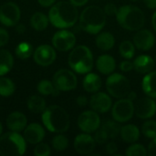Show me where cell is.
<instances>
[{
	"label": "cell",
	"mask_w": 156,
	"mask_h": 156,
	"mask_svg": "<svg viewBox=\"0 0 156 156\" xmlns=\"http://www.w3.org/2000/svg\"><path fill=\"white\" fill-rule=\"evenodd\" d=\"M152 25H153V27L156 32V11L154 13L153 17H152Z\"/></svg>",
	"instance_id": "681fc988"
},
{
	"label": "cell",
	"mask_w": 156,
	"mask_h": 156,
	"mask_svg": "<svg viewBox=\"0 0 156 156\" xmlns=\"http://www.w3.org/2000/svg\"><path fill=\"white\" fill-rule=\"evenodd\" d=\"M95 44L101 51H108L114 47L115 37L110 32H101L98 34L95 39Z\"/></svg>",
	"instance_id": "d4e9b609"
},
{
	"label": "cell",
	"mask_w": 156,
	"mask_h": 156,
	"mask_svg": "<svg viewBox=\"0 0 156 156\" xmlns=\"http://www.w3.org/2000/svg\"><path fill=\"white\" fill-rule=\"evenodd\" d=\"M140 130L134 124H126L122 126L120 135L126 144H134L140 138Z\"/></svg>",
	"instance_id": "603a6c76"
},
{
	"label": "cell",
	"mask_w": 156,
	"mask_h": 156,
	"mask_svg": "<svg viewBox=\"0 0 156 156\" xmlns=\"http://www.w3.org/2000/svg\"><path fill=\"white\" fill-rule=\"evenodd\" d=\"M53 84L59 91H69L77 87L78 80L71 70L62 69L54 74Z\"/></svg>",
	"instance_id": "9c48e42d"
},
{
	"label": "cell",
	"mask_w": 156,
	"mask_h": 156,
	"mask_svg": "<svg viewBox=\"0 0 156 156\" xmlns=\"http://www.w3.org/2000/svg\"><path fill=\"white\" fill-rule=\"evenodd\" d=\"M154 61H155V65H156V57H155V58H154Z\"/></svg>",
	"instance_id": "db71d44e"
},
{
	"label": "cell",
	"mask_w": 156,
	"mask_h": 156,
	"mask_svg": "<svg viewBox=\"0 0 156 156\" xmlns=\"http://www.w3.org/2000/svg\"><path fill=\"white\" fill-rule=\"evenodd\" d=\"M146 7L150 9H156V0H144Z\"/></svg>",
	"instance_id": "bcb514c9"
},
{
	"label": "cell",
	"mask_w": 156,
	"mask_h": 156,
	"mask_svg": "<svg viewBox=\"0 0 156 156\" xmlns=\"http://www.w3.org/2000/svg\"><path fill=\"white\" fill-rule=\"evenodd\" d=\"M50 148L47 144L38 143L34 149V154L36 156H48L50 154Z\"/></svg>",
	"instance_id": "8d00e7d4"
},
{
	"label": "cell",
	"mask_w": 156,
	"mask_h": 156,
	"mask_svg": "<svg viewBox=\"0 0 156 156\" xmlns=\"http://www.w3.org/2000/svg\"><path fill=\"white\" fill-rule=\"evenodd\" d=\"M21 12L18 5L13 2H7L0 7V22L5 27H14L20 20Z\"/></svg>",
	"instance_id": "8fae6325"
},
{
	"label": "cell",
	"mask_w": 156,
	"mask_h": 156,
	"mask_svg": "<svg viewBox=\"0 0 156 156\" xmlns=\"http://www.w3.org/2000/svg\"><path fill=\"white\" fill-rule=\"evenodd\" d=\"M79 17L77 6L67 1H60L53 5L48 12L49 22L55 27L61 29L73 27Z\"/></svg>",
	"instance_id": "6da1fadb"
},
{
	"label": "cell",
	"mask_w": 156,
	"mask_h": 156,
	"mask_svg": "<svg viewBox=\"0 0 156 156\" xmlns=\"http://www.w3.org/2000/svg\"><path fill=\"white\" fill-rule=\"evenodd\" d=\"M96 142L90 133H80L74 140V149L80 154L89 155L93 153Z\"/></svg>",
	"instance_id": "2e32d148"
},
{
	"label": "cell",
	"mask_w": 156,
	"mask_h": 156,
	"mask_svg": "<svg viewBox=\"0 0 156 156\" xmlns=\"http://www.w3.org/2000/svg\"><path fill=\"white\" fill-rule=\"evenodd\" d=\"M53 47L58 51L66 52L72 49L76 44L75 35L69 30H59L52 37Z\"/></svg>",
	"instance_id": "7c38bea8"
},
{
	"label": "cell",
	"mask_w": 156,
	"mask_h": 156,
	"mask_svg": "<svg viewBox=\"0 0 156 156\" xmlns=\"http://www.w3.org/2000/svg\"><path fill=\"white\" fill-rule=\"evenodd\" d=\"M27 120L24 113L19 112H14L10 113L6 118V126L12 132H22L27 127Z\"/></svg>",
	"instance_id": "d6986e66"
},
{
	"label": "cell",
	"mask_w": 156,
	"mask_h": 156,
	"mask_svg": "<svg viewBox=\"0 0 156 156\" xmlns=\"http://www.w3.org/2000/svg\"><path fill=\"white\" fill-rule=\"evenodd\" d=\"M37 2L39 3V5L41 6L44 7H48L50 5H53L54 3L56 2V0H37Z\"/></svg>",
	"instance_id": "f6af8a7d"
},
{
	"label": "cell",
	"mask_w": 156,
	"mask_h": 156,
	"mask_svg": "<svg viewBox=\"0 0 156 156\" xmlns=\"http://www.w3.org/2000/svg\"><path fill=\"white\" fill-rule=\"evenodd\" d=\"M125 154L127 156H146L147 149L140 144H132L125 152Z\"/></svg>",
	"instance_id": "d590c367"
},
{
	"label": "cell",
	"mask_w": 156,
	"mask_h": 156,
	"mask_svg": "<svg viewBox=\"0 0 156 156\" xmlns=\"http://www.w3.org/2000/svg\"><path fill=\"white\" fill-rule=\"evenodd\" d=\"M69 65L72 70L79 74H87L93 68V55L90 49L84 45L73 48L69 55Z\"/></svg>",
	"instance_id": "5b68a950"
},
{
	"label": "cell",
	"mask_w": 156,
	"mask_h": 156,
	"mask_svg": "<svg viewBox=\"0 0 156 156\" xmlns=\"http://www.w3.org/2000/svg\"><path fill=\"white\" fill-rule=\"evenodd\" d=\"M37 91L41 95L47 96V95H57L59 90L56 89L53 82L48 80H43L39 81V83L37 84Z\"/></svg>",
	"instance_id": "4dcf8cb0"
},
{
	"label": "cell",
	"mask_w": 156,
	"mask_h": 156,
	"mask_svg": "<svg viewBox=\"0 0 156 156\" xmlns=\"http://www.w3.org/2000/svg\"><path fill=\"white\" fill-rule=\"evenodd\" d=\"M33 58L37 64L47 67L51 65L55 61L57 54L53 47L45 44L40 45L36 48V50L33 52Z\"/></svg>",
	"instance_id": "5bb4252c"
},
{
	"label": "cell",
	"mask_w": 156,
	"mask_h": 156,
	"mask_svg": "<svg viewBox=\"0 0 156 156\" xmlns=\"http://www.w3.org/2000/svg\"><path fill=\"white\" fill-rule=\"evenodd\" d=\"M68 146H69V139L61 133L57 134L52 140V147L57 152H63L68 148Z\"/></svg>",
	"instance_id": "836d02e7"
},
{
	"label": "cell",
	"mask_w": 156,
	"mask_h": 156,
	"mask_svg": "<svg viewBox=\"0 0 156 156\" xmlns=\"http://www.w3.org/2000/svg\"><path fill=\"white\" fill-rule=\"evenodd\" d=\"M142 133L148 139H154L156 137V122L153 120L146 121L142 126Z\"/></svg>",
	"instance_id": "e575fe53"
},
{
	"label": "cell",
	"mask_w": 156,
	"mask_h": 156,
	"mask_svg": "<svg viewBox=\"0 0 156 156\" xmlns=\"http://www.w3.org/2000/svg\"><path fill=\"white\" fill-rule=\"evenodd\" d=\"M147 154L151 156H156V137L149 144L147 148Z\"/></svg>",
	"instance_id": "7bdbcfd3"
},
{
	"label": "cell",
	"mask_w": 156,
	"mask_h": 156,
	"mask_svg": "<svg viewBox=\"0 0 156 156\" xmlns=\"http://www.w3.org/2000/svg\"><path fill=\"white\" fill-rule=\"evenodd\" d=\"M24 139L30 144H37L45 137V130L38 123H31L24 130Z\"/></svg>",
	"instance_id": "ac0fdd59"
},
{
	"label": "cell",
	"mask_w": 156,
	"mask_h": 156,
	"mask_svg": "<svg viewBox=\"0 0 156 156\" xmlns=\"http://www.w3.org/2000/svg\"><path fill=\"white\" fill-rule=\"evenodd\" d=\"M2 132H3V127H2V123L0 122V136L2 135Z\"/></svg>",
	"instance_id": "816d5d0a"
},
{
	"label": "cell",
	"mask_w": 156,
	"mask_h": 156,
	"mask_svg": "<svg viewBox=\"0 0 156 156\" xmlns=\"http://www.w3.org/2000/svg\"><path fill=\"white\" fill-rule=\"evenodd\" d=\"M89 0H69V2L74 5L75 6H82V5H85L87 3H88Z\"/></svg>",
	"instance_id": "7dc6e473"
},
{
	"label": "cell",
	"mask_w": 156,
	"mask_h": 156,
	"mask_svg": "<svg viewBox=\"0 0 156 156\" xmlns=\"http://www.w3.org/2000/svg\"><path fill=\"white\" fill-rule=\"evenodd\" d=\"M25 27H24V25H19L18 27H17V28H16V30H17V32L19 33V34H22V33H24L25 32Z\"/></svg>",
	"instance_id": "f907efd6"
},
{
	"label": "cell",
	"mask_w": 156,
	"mask_h": 156,
	"mask_svg": "<svg viewBox=\"0 0 156 156\" xmlns=\"http://www.w3.org/2000/svg\"><path fill=\"white\" fill-rule=\"evenodd\" d=\"M77 104L80 106V107H85L87 104H88V99L86 96L84 95H80L77 98Z\"/></svg>",
	"instance_id": "ee69618b"
},
{
	"label": "cell",
	"mask_w": 156,
	"mask_h": 156,
	"mask_svg": "<svg viewBox=\"0 0 156 156\" xmlns=\"http://www.w3.org/2000/svg\"><path fill=\"white\" fill-rule=\"evenodd\" d=\"M15 92V84L14 82L5 77L0 78V95L3 97L11 96Z\"/></svg>",
	"instance_id": "1f68e13d"
},
{
	"label": "cell",
	"mask_w": 156,
	"mask_h": 156,
	"mask_svg": "<svg viewBox=\"0 0 156 156\" xmlns=\"http://www.w3.org/2000/svg\"><path fill=\"white\" fill-rule=\"evenodd\" d=\"M126 98H127V99H129L130 101H135V100H136V98H137V94H136V92H134V91L131 90V91L128 93V95L126 96Z\"/></svg>",
	"instance_id": "c3c4849f"
},
{
	"label": "cell",
	"mask_w": 156,
	"mask_h": 156,
	"mask_svg": "<svg viewBox=\"0 0 156 156\" xmlns=\"http://www.w3.org/2000/svg\"><path fill=\"white\" fill-rule=\"evenodd\" d=\"M102 85V81L101 77L96 73L89 72L85 76L82 81L83 89L89 93H95L98 92Z\"/></svg>",
	"instance_id": "7402d4cb"
},
{
	"label": "cell",
	"mask_w": 156,
	"mask_h": 156,
	"mask_svg": "<svg viewBox=\"0 0 156 156\" xmlns=\"http://www.w3.org/2000/svg\"><path fill=\"white\" fill-rule=\"evenodd\" d=\"M9 40V35L8 32L5 29L0 27V47H4L7 44Z\"/></svg>",
	"instance_id": "b9f144b4"
},
{
	"label": "cell",
	"mask_w": 156,
	"mask_h": 156,
	"mask_svg": "<svg viewBox=\"0 0 156 156\" xmlns=\"http://www.w3.org/2000/svg\"><path fill=\"white\" fill-rule=\"evenodd\" d=\"M16 55L21 59H27L33 55L32 45L27 42H21L16 48Z\"/></svg>",
	"instance_id": "d6a6232c"
},
{
	"label": "cell",
	"mask_w": 156,
	"mask_h": 156,
	"mask_svg": "<svg viewBox=\"0 0 156 156\" xmlns=\"http://www.w3.org/2000/svg\"><path fill=\"white\" fill-rule=\"evenodd\" d=\"M79 128L86 133H95L101 127V118L95 111H85L78 118Z\"/></svg>",
	"instance_id": "30bf717a"
},
{
	"label": "cell",
	"mask_w": 156,
	"mask_h": 156,
	"mask_svg": "<svg viewBox=\"0 0 156 156\" xmlns=\"http://www.w3.org/2000/svg\"><path fill=\"white\" fill-rule=\"evenodd\" d=\"M156 112V102L154 100L149 96L139 99L134 104L135 115L142 119L147 120L154 116Z\"/></svg>",
	"instance_id": "4fadbf2b"
},
{
	"label": "cell",
	"mask_w": 156,
	"mask_h": 156,
	"mask_svg": "<svg viewBox=\"0 0 156 156\" xmlns=\"http://www.w3.org/2000/svg\"><path fill=\"white\" fill-rule=\"evenodd\" d=\"M142 88L147 96L156 99V71H151L145 74L143 79Z\"/></svg>",
	"instance_id": "cb8c5ba5"
},
{
	"label": "cell",
	"mask_w": 156,
	"mask_h": 156,
	"mask_svg": "<svg viewBox=\"0 0 156 156\" xmlns=\"http://www.w3.org/2000/svg\"><path fill=\"white\" fill-rule=\"evenodd\" d=\"M96 68L100 73L103 75H110L115 70L116 61L111 55H101L96 60Z\"/></svg>",
	"instance_id": "44dd1931"
},
{
	"label": "cell",
	"mask_w": 156,
	"mask_h": 156,
	"mask_svg": "<svg viewBox=\"0 0 156 156\" xmlns=\"http://www.w3.org/2000/svg\"><path fill=\"white\" fill-rule=\"evenodd\" d=\"M134 114L133 101L127 98L118 99L112 107V116L114 121L119 123L129 122Z\"/></svg>",
	"instance_id": "ba28073f"
},
{
	"label": "cell",
	"mask_w": 156,
	"mask_h": 156,
	"mask_svg": "<svg viewBox=\"0 0 156 156\" xmlns=\"http://www.w3.org/2000/svg\"><path fill=\"white\" fill-rule=\"evenodd\" d=\"M106 152L108 154H111V155H114L116 154V153L118 152V146L116 144L115 142L112 141V142H109L106 144Z\"/></svg>",
	"instance_id": "60d3db41"
},
{
	"label": "cell",
	"mask_w": 156,
	"mask_h": 156,
	"mask_svg": "<svg viewBox=\"0 0 156 156\" xmlns=\"http://www.w3.org/2000/svg\"><path fill=\"white\" fill-rule=\"evenodd\" d=\"M48 22H49L48 16H47L45 14H43L41 12L35 13L31 16V19H30L31 27L37 31L45 30L48 26Z\"/></svg>",
	"instance_id": "83f0119b"
},
{
	"label": "cell",
	"mask_w": 156,
	"mask_h": 156,
	"mask_svg": "<svg viewBox=\"0 0 156 156\" xmlns=\"http://www.w3.org/2000/svg\"><path fill=\"white\" fill-rule=\"evenodd\" d=\"M106 90L112 97L122 99L131 91V84L129 80L122 74L112 73L106 80Z\"/></svg>",
	"instance_id": "52a82bcc"
},
{
	"label": "cell",
	"mask_w": 156,
	"mask_h": 156,
	"mask_svg": "<svg viewBox=\"0 0 156 156\" xmlns=\"http://www.w3.org/2000/svg\"><path fill=\"white\" fill-rule=\"evenodd\" d=\"M27 108L33 113H41L46 110V101L38 95H32L27 100Z\"/></svg>",
	"instance_id": "4316f807"
},
{
	"label": "cell",
	"mask_w": 156,
	"mask_h": 156,
	"mask_svg": "<svg viewBox=\"0 0 156 156\" xmlns=\"http://www.w3.org/2000/svg\"><path fill=\"white\" fill-rule=\"evenodd\" d=\"M26 140L19 133L8 132L0 136V155L19 156L26 153Z\"/></svg>",
	"instance_id": "8992f818"
},
{
	"label": "cell",
	"mask_w": 156,
	"mask_h": 156,
	"mask_svg": "<svg viewBox=\"0 0 156 156\" xmlns=\"http://www.w3.org/2000/svg\"><path fill=\"white\" fill-rule=\"evenodd\" d=\"M42 122L51 133H63L70 125V120L65 109L58 105H52L42 112Z\"/></svg>",
	"instance_id": "7a4b0ae2"
},
{
	"label": "cell",
	"mask_w": 156,
	"mask_h": 156,
	"mask_svg": "<svg viewBox=\"0 0 156 156\" xmlns=\"http://www.w3.org/2000/svg\"><path fill=\"white\" fill-rule=\"evenodd\" d=\"M131 1H139V0H131Z\"/></svg>",
	"instance_id": "f5cc1de1"
},
{
	"label": "cell",
	"mask_w": 156,
	"mask_h": 156,
	"mask_svg": "<svg viewBox=\"0 0 156 156\" xmlns=\"http://www.w3.org/2000/svg\"><path fill=\"white\" fill-rule=\"evenodd\" d=\"M90 108L98 113H106L112 107V101L110 95L105 92H95L90 100Z\"/></svg>",
	"instance_id": "9a60e30c"
},
{
	"label": "cell",
	"mask_w": 156,
	"mask_h": 156,
	"mask_svg": "<svg viewBox=\"0 0 156 156\" xmlns=\"http://www.w3.org/2000/svg\"><path fill=\"white\" fill-rule=\"evenodd\" d=\"M80 27L89 34L100 33L106 25V14L98 5L87 6L80 16Z\"/></svg>",
	"instance_id": "3957f363"
},
{
	"label": "cell",
	"mask_w": 156,
	"mask_h": 156,
	"mask_svg": "<svg viewBox=\"0 0 156 156\" xmlns=\"http://www.w3.org/2000/svg\"><path fill=\"white\" fill-rule=\"evenodd\" d=\"M120 69L123 72H129V71L133 69V62L130 61L129 59H125V60L121 62Z\"/></svg>",
	"instance_id": "ab89813d"
},
{
	"label": "cell",
	"mask_w": 156,
	"mask_h": 156,
	"mask_svg": "<svg viewBox=\"0 0 156 156\" xmlns=\"http://www.w3.org/2000/svg\"><path fill=\"white\" fill-rule=\"evenodd\" d=\"M14 65L12 54L6 49H0V76L7 74Z\"/></svg>",
	"instance_id": "484cf974"
},
{
	"label": "cell",
	"mask_w": 156,
	"mask_h": 156,
	"mask_svg": "<svg viewBox=\"0 0 156 156\" xmlns=\"http://www.w3.org/2000/svg\"><path fill=\"white\" fill-rule=\"evenodd\" d=\"M116 19L122 27L130 31H137L143 28L145 24L144 11L132 5L121 6L116 14Z\"/></svg>",
	"instance_id": "277c9868"
},
{
	"label": "cell",
	"mask_w": 156,
	"mask_h": 156,
	"mask_svg": "<svg viewBox=\"0 0 156 156\" xmlns=\"http://www.w3.org/2000/svg\"><path fill=\"white\" fill-rule=\"evenodd\" d=\"M154 67V59L148 55H140L133 61V69L140 74H147L153 71Z\"/></svg>",
	"instance_id": "ffe728a7"
},
{
	"label": "cell",
	"mask_w": 156,
	"mask_h": 156,
	"mask_svg": "<svg viewBox=\"0 0 156 156\" xmlns=\"http://www.w3.org/2000/svg\"><path fill=\"white\" fill-rule=\"evenodd\" d=\"M133 44L140 50L147 51L155 44V37L149 29H139L133 36Z\"/></svg>",
	"instance_id": "e0dca14e"
},
{
	"label": "cell",
	"mask_w": 156,
	"mask_h": 156,
	"mask_svg": "<svg viewBox=\"0 0 156 156\" xmlns=\"http://www.w3.org/2000/svg\"><path fill=\"white\" fill-rule=\"evenodd\" d=\"M93 138H94L96 144H105V143H107L109 141L107 135L105 134V133L101 128H99L95 132V134H94Z\"/></svg>",
	"instance_id": "74e56055"
},
{
	"label": "cell",
	"mask_w": 156,
	"mask_h": 156,
	"mask_svg": "<svg viewBox=\"0 0 156 156\" xmlns=\"http://www.w3.org/2000/svg\"><path fill=\"white\" fill-rule=\"evenodd\" d=\"M118 9H119V8H118V7L116 6V5L113 4V3H108V4L104 6V8H103L105 14L108 15V16H116V14H117V12H118Z\"/></svg>",
	"instance_id": "f35d334b"
},
{
	"label": "cell",
	"mask_w": 156,
	"mask_h": 156,
	"mask_svg": "<svg viewBox=\"0 0 156 156\" xmlns=\"http://www.w3.org/2000/svg\"><path fill=\"white\" fill-rule=\"evenodd\" d=\"M119 52L121 56L125 59H131L135 54V46L133 42L130 40H124L120 44Z\"/></svg>",
	"instance_id": "f546056e"
},
{
	"label": "cell",
	"mask_w": 156,
	"mask_h": 156,
	"mask_svg": "<svg viewBox=\"0 0 156 156\" xmlns=\"http://www.w3.org/2000/svg\"><path fill=\"white\" fill-rule=\"evenodd\" d=\"M100 128L105 133L108 139L111 140L119 136L122 126H120L119 122L116 121H106Z\"/></svg>",
	"instance_id": "f1b7e54d"
}]
</instances>
